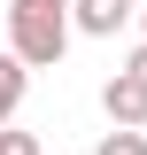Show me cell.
Returning a JSON list of instances; mask_svg holds the SVG:
<instances>
[{
    "label": "cell",
    "instance_id": "6da1fadb",
    "mask_svg": "<svg viewBox=\"0 0 147 155\" xmlns=\"http://www.w3.org/2000/svg\"><path fill=\"white\" fill-rule=\"evenodd\" d=\"M8 54L23 70H54L70 54V16L62 8H39V0H16L8 8Z\"/></svg>",
    "mask_w": 147,
    "mask_h": 155
},
{
    "label": "cell",
    "instance_id": "7a4b0ae2",
    "mask_svg": "<svg viewBox=\"0 0 147 155\" xmlns=\"http://www.w3.org/2000/svg\"><path fill=\"white\" fill-rule=\"evenodd\" d=\"M62 16H70V31H85V39H116L132 16H139V0H70Z\"/></svg>",
    "mask_w": 147,
    "mask_h": 155
},
{
    "label": "cell",
    "instance_id": "3957f363",
    "mask_svg": "<svg viewBox=\"0 0 147 155\" xmlns=\"http://www.w3.org/2000/svg\"><path fill=\"white\" fill-rule=\"evenodd\" d=\"M101 109H109V124H116V132H147V85H139V78H124V70H116L109 85H101Z\"/></svg>",
    "mask_w": 147,
    "mask_h": 155
},
{
    "label": "cell",
    "instance_id": "277c9868",
    "mask_svg": "<svg viewBox=\"0 0 147 155\" xmlns=\"http://www.w3.org/2000/svg\"><path fill=\"white\" fill-rule=\"evenodd\" d=\"M23 85H31V70H23L16 54H0V132L16 124V109H23Z\"/></svg>",
    "mask_w": 147,
    "mask_h": 155
},
{
    "label": "cell",
    "instance_id": "8992f818",
    "mask_svg": "<svg viewBox=\"0 0 147 155\" xmlns=\"http://www.w3.org/2000/svg\"><path fill=\"white\" fill-rule=\"evenodd\" d=\"M0 155H39V132H16V124H8V132H0Z\"/></svg>",
    "mask_w": 147,
    "mask_h": 155
},
{
    "label": "cell",
    "instance_id": "52a82bcc",
    "mask_svg": "<svg viewBox=\"0 0 147 155\" xmlns=\"http://www.w3.org/2000/svg\"><path fill=\"white\" fill-rule=\"evenodd\" d=\"M124 78H139V85H147V47H132V62H124Z\"/></svg>",
    "mask_w": 147,
    "mask_h": 155
},
{
    "label": "cell",
    "instance_id": "ba28073f",
    "mask_svg": "<svg viewBox=\"0 0 147 155\" xmlns=\"http://www.w3.org/2000/svg\"><path fill=\"white\" fill-rule=\"evenodd\" d=\"M139 47H147V8H139Z\"/></svg>",
    "mask_w": 147,
    "mask_h": 155
},
{
    "label": "cell",
    "instance_id": "5b68a950",
    "mask_svg": "<svg viewBox=\"0 0 147 155\" xmlns=\"http://www.w3.org/2000/svg\"><path fill=\"white\" fill-rule=\"evenodd\" d=\"M93 155H147V132H101Z\"/></svg>",
    "mask_w": 147,
    "mask_h": 155
},
{
    "label": "cell",
    "instance_id": "9c48e42d",
    "mask_svg": "<svg viewBox=\"0 0 147 155\" xmlns=\"http://www.w3.org/2000/svg\"><path fill=\"white\" fill-rule=\"evenodd\" d=\"M39 8H70V0H39Z\"/></svg>",
    "mask_w": 147,
    "mask_h": 155
}]
</instances>
